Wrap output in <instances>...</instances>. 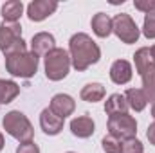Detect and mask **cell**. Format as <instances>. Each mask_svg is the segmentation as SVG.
<instances>
[{"instance_id": "obj_1", "label": "cell", "mask_w": 155, "mask_h": 153, "mask_svg": "<svg viewBox=\"0 0 155 153\" xmlns=\"http://www.w3.org/2000/svg\"><path fill=\"white\" fill-rule=\"evenodd\" d=\"M69 54L72 67L78 72L87 70L88 67L96 65L101 60V49L99 45L85 33H76L69 40Z\"/></svg>"}, {"instance_id": "obj_2", "label": "cell", "mask_w": 155, "mask_h": 153, "mask_svg": "<svg viewBox=\"0 0 155 153\" xmlns=\"http://www.w3.org/2000/svg\"><path fill=\"white\" fill-rule=\"evenodd\" d=\"M2 126L5 130V133H9L18 142H29L35 137V128H33L31 121L20 110L7 112L4 115V119H2Z\"/></svg>"}, {"instance_id": "obj_3", "label": "cell", "mask_w": 155, "mask_h": 153, "mask_svg": "<svg viewBox=\"0 0 155 153\" xmlns=\"http://www.w3.org/2000/svg\"><path fill=\"white\" fill-rule=\"evenodd\" d=\"M72 67L71 61V54L65 49L56 47L54 50H51L45 58H43V69H45V76L51 81H61L69 76V70Z\"/></svg>"}, {"instance_id": "obj_4", "label": "cell", "mask_w": 155, "mask_h": 153, "mask_svg": "<svg viewBox=\"0 0 155 153\" xmlns=\"http://www.w3.org/2000/svg\"><path fill=\"white\" fill-rule=\"evenodd\" d=\"M38 65H40V58L31 50L5 58V70L13 77L29 79L38 72Z\"/></svg>"}, {"instance_id": "obj_5", "label": "cell", "mask_w": 155, "mask_h": 153, "mask_svg": "<svg viewBox=\"0 0 155 153\" xmlns=\"http://www.w3.org/2000/svg\"><path fill=\"white\" fill-rule=\"evenodd\" d=\"M112 24H114L112 33H114L123 43H126V45L135 43V41L139 40V36H141V31H139L137 24L134 22V18H132L128 13H119V15H116V16L112 18Z\"/></svg>"}, {"instance_id": "obj_6", "label": "cell", "mask_w": 155, "mask_h": 153, "mask_svg": "<svg viewBox=\"0 0 155 153\" xmlns=\"http://www.w3.org/2000/svg\"><path fill=\"white\" fill-rule=\"evenodd\" d=\"M107 126H108V133L119 141L134 139L137 135V121L130 114H119L108 117Z\"/></svg>"}, {"instance_id": "obj_7", "label": "cell", "mask_w": 155, "mask_h": 153, "mask_svg": "<svg viewBox=\"0 0 155 153\" xmlns=\"http://www.w3.org/2000/svg\"><path fill=\"white\" fill-rule=\"evenodd\" d=\"M58 9V2L54 0H33L27 5V18L31 22H43Z\"/></svg>"}, {"instance_id": "obj_8", "label": "cell", "mask_w": 155, "mask_h": 153, "mask_svg": "<svg viewBox=\"0 0 155 153\" xmlns=\"http://www.w3.org/2000/svg\"><path fill=\"white\" fill-rule=\"evenodd\" d=\"M49 108L58 115V117L65 119V117H69V115L74 114V110H76V101H74L72 96H69V94H56V96H52V99H51V103H49Z\"/></svg>"}, {"instance_id": "obj_9", "label": "cell", "mask_w": 155, "mask_h": 153, "mask_svg": "<svg viewBox=\"0 0 155 153\" xmlns=\"http://www.w3.org/2000/svg\"><path fill=\"white\" fill-rule=\"evenodd\" d=\"M63 122H65V119L58 117L49 106L43 108L40 114V128L43 130L45 135H58L63 130Z\"/></svg>"}, {"instance_id": "obj_10", "label": "cell", "mask_w": 155, "mask_h": 153, "mask_svg": "<svg viewBox=\"0 0 155 153\" xmlns=\"http://www.w3.org/2000/svg\"><path fill=\"white\" fill-rule=\"evenodd\" d=\"M71 132L78 139H88L96 132V124L90 115H78L71 121Z\"/></svg>"}, {"instance_id": "obj_11", "label": "cell", "mask_w": 155, "mask_h": 153, "mask_svg": "<svg viewBox=\"0 0 155 153\" xmlns=\"http://www.w3.org/2000/svg\"><path fill=\"white\" fill-rule=\"evenodd\" d=\"M22 38V25L16 22V24H9V22H4L0 25V50L5 52L16 40Z\"/></svg>"}, {"instance_id": "obj_12", "label": "cell", "mask_w": 155, "mask_h": 153, "mask_svg": "<svg viewBox=\"0 0 155 153\" xmlns=\"http://www.w3.org/2000/svg\"><path fill=\"white\" fill-rule=\"evenodd\" d=\"M56 49V40L51 33H36L31 40V52H35L36 56H47L51 50Z\"/></svg>"}, {"instance_id": "obj_13", "label": "cell", "mask_w": 155, "mask_h": 153, "mask_svg": "<svg viewBox=\"0 0 155 153\" xmlns=\"http://www.w3.org/2000/svg\"><path fill=\"white\" fill-rule=\"evenodd\" d=\"M137 74L143 79V92L146 96V101L155 103V60L146 63Z\"/></svg>"}, {"instance_id": "obj_14", "label": "cell", "mask_w": 155, "mask_h": 153, "mask_svg": "<svg viewBox=\"0 0 155 153\" xmlns=\"http://www.w3.org/2000/svg\"><path fill=\"white\" fill-rule=\"evenodd\" d=\"M134 76V69L132 63L126 60H116L110 67V79L116 85H126L130 83V79Z\"/></svg>"}, {"instance_id": "obj_15", "label": "cell", "mask_w": 155, "mask_h": 153, "mask_svg": "<svg viewBox=\"0 0 155 153\" xmlns=\"http://www.w3.org/2000/svg\"><path fill=\"white\" fill-rule=\"evenodd\" d=\"M90 27L94 31V34L97 38H108L112 34V18L107 15V13H96L92 16V22H90Z\"/></svg>"}, {"instance_id": "obj_16", "label": "cell", "mask_w": 155, "mask_h": 153, "mask_svg": "<svg viewBox=\"0 0 155 153\" xmlns=\"http://www.w3.org/2000/svg\"><path fill=\"white\" fill-rule=\"evenodd\" d=\"M105 114L108 117L119 114H128V103L123 94H112L105 101Z\"/></svg>"}, {"instance_id": "obj_17", "label": "cell", "mask_w": 155, "mask_h": 153, "mask_svg": "<svg viewBox=\"0 0 155 153\" xmlns=\"http://www.w3.org/2000/svg\"><path fill=\"white\" fill-rule=\"evenodd\" d=\"M2 18L4 22H9V24H16L20 20V16L24 15V4L22 0H9L2 5Z\"/></svg>"}, {"instance_id": "obj_18", "label": "cell", "mask_w": 155, "mask_h": 153, "mask_svg": "<svg viewBox=\"0 0 155 153\" xmlns=\"http://www.w3.org/2000/svg\"><path fill=\"white\" fill-rule=\"evenodd\" d=\"M123 96H124V99L128 103V108H132L134 112H143L146 108V105H148L143 88H128Z\"/></svg>"}, {"instance_id": "obj_19", "label": "cell", "mask_w": 155, "mask_h": 153, "mask_svg": "<svg viewBox=\"0 0 155 153\" xmlns=\"http://www.w3.org/2000/svg\"><path fill=\"white\" fill-rule=\"evenodd\" d=\"M105 94H107V90H105V86L101 83H87L81 88L79 97L83 101H87V103H97V101H101L105 97Z\"/></svg>"}, {"instance_id": "obj_20", "label": "cell", "mask_w": 155, "mask_h": 153, "mask_svg": "<svg viewBox=\"0 0 155 153\" xmlns=\"http://www.w3.org/2000/svg\"><path fill=\"white\" fill-rule=\"evenodd\" d=\"M20 94V86L13 79H0V105L15 101Z\"/></svg>"}, {"instance_id": "obj_21", "label": "cell", "mask_w": 155, "mask_h": 153, "mask_svg": "<svg viewBox=\"0 0 155 153\" xmlns=\"http://www.w3.org/2000/svg\"><path fill=\"white\" fill-rule=\"evenodd\" d=\"M121 153H144V146L139 139H126L121 141Z\"/></svg>"}, {"instance_id": "obj_22", "label": "cell", "mask_w": 155, "mask_h": 153, "mask_svg": "<svg viewBox=\"0 0 155 153\" xmlns=\"http://www.w3.org/2000/svg\"><path fill=\"white\" fill-rule=\"evenodd\" d=\"M101 146H103V151L105 153H121V141L116 139L114 135H110V133L103 137Z\"/></svg>"}, {"instance_id": "obj_23", "label": "cell", "mask_w": 155, "mask_h": 153, "mask_svg": "<svg viewBox=\"0 0 155 153\" xmlns=\"http://www.w3.org/2000/svg\"><path fill=\"white\" fill-rule=\"evenodd\" d=\"M143 34L148 40L155 38V13L144 15V22H143Z\"/></svg>"}, {"instance_id": "obj_24", "label": "cell", "mask_w": 155, "mask_h": 153, "mask_svg": "<svg viewBox=\"0 0 155 153\" xmlns=\"http://www.w3.org/2000/svg\"><path fill=\"white\" fill-rule=\"evenodd\" d=\"M22 52H27V43H25V40L20 38L16 40L5 52H4V56L7 58V56H15V54H22Z\"/></svg>"}, {"instance_id": "obj_25", "label": "cell", "mask_w": 155, "mask_h": 153, "mask_svg": "<svg viewBox=\"0 0 155 153\" xmlns=\"http://www.w3.org/2000/svg\"><path fill=\"white\" fill-rule=\"evenodd\" d=\"M135 9L148 15V13H155V0H135L134 2Z\"/></svg>"}, {"instance_id": "obj_26", "label": "cell", "mask_w": 155, "mask_h": 153, "mask_svg": "<svg viewBox=\"0 0 155 153\" xmlns=\"http://www.w3.org/2000/svg\"><path fill=\"white\" fill-rule=\"evenodd\" d=\"M16 153H40V148H38V144H35L33 141L20 142L18 148H16Z\"/></svg>"}, {"instance_id": "obj_27", "label": "cell", "mask_w": 155, "mask_h": 153, "mask_svg": "<svg viewBox=\"0 0 155 153\" xmlns=\"http://www.w3.org/2000/svg\"><path fill=\"white\" fill-rule=\"evenodd\" d=\"M146 137H148V141H150V144H153L155 146V121L148 126V132H146Z\"/></svg>"}, {"instance_id": "obj_28", "label": "cell", "mask_w": 155, "mask_h": 153, "mask_svg": "<svg viewBox=\"0 0 155 153\" xmlns=\"http://www.w3.org/2000/svg\"><path fill=\"white\" fill-rule=\"evenodd\" d=\"M4 146H5V142H4V135L0 133V151L4 150Z\"/></svg>"}, {"instance_id": "obj_29", "label": "cell", "mask_w": 155, "mask_h": 153, "mask_svg": "<svg viewBox=\"0 0 155 153\" xmlns=\"http://www.w3.org/2000/svg\"><path fill=\"white\" fill-rule=\"evenodd\" d=\"M152 115H153V119H155V103L152 105Z\"/></svg>"}, {"instance_id": "obj_30", "label": "cell", "mask_w": 155, "mask_h": 153, "mask_svg": "<svg viewBox=\"0 0 155 153\" xmlns=\"http://www.w3.org/2000/svg\"><path fill=\"white\" fill-rule=\"evenodd\" d=\"M150 50H152V56H153V60H155V45L152 47V49H150Z\"/></svg>"}, {"instance_id": "obj_31", "label": "cell", "mask_w": 155, "mask_h": 153, "mask_svg": "<svg viewBox=\"0 0 155 153\" xmlns=\"http://www.w3.org/2000/svg\"><path fill=\"white\" fill-rule=\"evenodd\" d=\"M67 153H74V151H67Z\"/></svg>"}]
</instances>
